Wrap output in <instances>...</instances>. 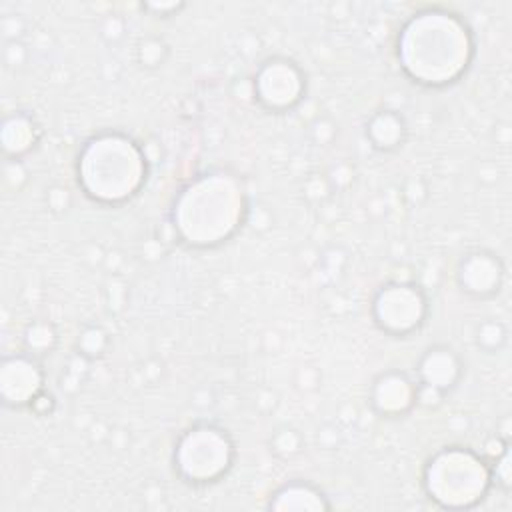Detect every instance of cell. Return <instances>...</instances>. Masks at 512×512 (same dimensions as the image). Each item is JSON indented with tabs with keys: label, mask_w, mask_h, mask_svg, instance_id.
I'll list each match as a JSON object with an SVG mask.
<instances>
[{
	"label": "cell",
	"mask_w": 512,
	"mask_h": 512,
	"mask_svg": "<svg viewBox=\"0 0 512 512\" xmlns=\"http://www.w3.org/2000/svg\"><path fill=\"white\" fill-rule=\"evenodd\" d=\"M470 58V30L448 12L416 14L398 38L400 66L420 84L444 86L454 82L468 68Z\"/></svg>",
	"instance_id": "1"
},
{
	"label": "cell",
	"mask_w": 512,
	"mask_h": 512,
	"mask_svg": "<svg viewBox=\"0 0 512 512\" xmlns=\"http://www.w3.org/2000/svg\"><path fill=\"white\" fill-rule=\"evenodd\" d=\"M244 192L236 178L214 172L190 182L174 204V226L192 246H214L234 234L244 216Z\"/></svg>",
	"instance_id": "2"
},
{
	"label": "cell",
	"mask_w": 512,
	"mask_h": 512,
	"mask_svg": "<svg viewBox=\"0 0 512 512\" xmlns=\"http://www.w3.org/2000/svg\"><path fill=\"white\" fill-rule=\"evenodd\" d=\"M146 178V160L134 140L108 132L86 142L78 156V182L84 192L106 204L134 196Z\"/></svg>",
	"instance_id": "3"
},
{
	"label": "cell",
	"mask_w": 512,
	"mask_h": 512,
	"mask_svg": "<svg viewBox=\"0 0 512 512\" xmlns=\"http://www.w3.org/2000/svg\"><path fill=\"white\" fill-rule=\"evenodd\" d=\"M490 482V466L476 452L462 446L442 448L424 468L426 494L444 508L478 504L486 496Z\"/></svg>",
	"instance_id": "4"
},
{
	"label": "cell",
	"mask_w": 512,
	"mask_h": 512,
	"mask_svg": "<svg viewBox=\"0 0 512 512\" xmlns=\"http://www.w3.org/2000/svg\"><path fill=\"white\" fill-rule=\"evenodd\" d=\"M232 458L234 446L224 430L216 426H194L178 440L174 466L184 480L206 484L226 474Z\"/></svg>",
	"instance_id": "5"
},
{
	"label": "cell",
	"mask_w": 512,
	"mask_h": 512,
	"mask_svg": "<svg viewBox=\"0 0 512 512\" xmlns=\"http://www.w3.org/2000/svg\"><path fill=\"white\" fill-rule=\"evenodd\" d=\"M372 314L382 330L394 336H404L422 324L426 316V298L416 286L394 282L380 288L372 304Z\"/></svg>",
	"instance_id": "6"
},
{
	"label": "cell",
	"mask_w": 512,
	"mask_h": 512,
	"mask_svg": "<svg viewBox=\"0 0 512 512\" xmlns=\"http://www.w3.org/2000/svg\"><path fill=\"white\" fill-rule=\"evenodd\" d=\"M256 96L270 110H286L294 106L304 90L300 70L282 58L268 60L256 74Z\"/></svg>",
	"instance_id": "7"
},
{
	"label": "cell",
	"mask_w": 512,
	"mask_h": 512,
	"mask_svg": "<svg viewBox=\"0 0 512 512\" xmlns=\"http://www.w3.org/2000/svg\"><path fill=\"white\" fill-rule=\"evenodd\" d=\"M42 392V372L40 368L24 356L8 358L0 370V394L6 404L22 406L32 404V400Z\"/></svg>",
	"instance_id": "8"
},
{
	"label": "cell",
	"mask_w": 512,
	"mask_h": 512,
	"mask_svg": "<svg viewBox=\"0 0 512 512\" xmlns=\"http://www.w3.org/2000/svg\"><path fill=\"white\" fill-rule=\"evenodd\" d=\"M460 286L474 296L494 294L502 282V264L490 252H470L458 268Z\"/></svg>",
	"instance_id": "9"
},
{
	"label": "cell",
	"mask_w": 512,
	"mask_h": 512,
	"mask_svg": "<svg viewBox=\"0 0 512 512\" xmlns=\"http://www.w3.org/2000/svg\"><path fill=\"white\" fill-rule=\"evenodd\" d=\"M418 386H414L404 374H382L372 388V404L384 416L404 414L416 402Z\"/></svg>",
	"instance_id": "10"
},
{
	"label": "cell",
	"mask_w": 512,
	"mask_h": 512,
	"mask_svg": "<svg viewBox=\"0 0 512 512\" xmlns=\"http://www.w3.org/2000/svg\"><path fill=\"white\" fill-rule=\"evenodd\" d=\"M420 384L432 388L436 392H444L452 388L460 376V360L446 346H434L426 350L418 364Z\"/></svg>",
	"instance_id": "11"
},
{
	"label": "cell",
	"mask_w": 512,
	"mask_h": 512,
	"mask_svg": "<svg viewBox=\"0 0 512 512\" xmlns=\"http://www.w3.org/2000/svg\"><path fill=\"white\" fill-rule=\"evenodd\" d=\"M330 504L326 502V496L316 490L310 484L294 482L282 486L274 498L270 500V508L274 510H296V512H308V510H326Z\"/></svg>",
	"instance_id": "12"
},
{
	"label": "cell",
	"mask_w": 512,
	"mask_h": 512,
	"mask_svg": "<svg viewBox=\"0 0 512 512\" xmlns=\"http://www.w3.org/2000/svg\"><path fill=\"white\" fill-rule=\"evenodd\" d=\"M36 124L26 114H14L4 120L2 126V146L10 156H20L28 152L36 142Z\"/></svg>",
	"instance_id": "13"
},
{
	"label": "cell",
	"mask_w": 512,
	"mask_h": 512,
	"mask_svg": "<svg viewBox=\"0 0 512 512\" xmlns=\"http://www.w3.org/2000/svg\"><path fill=\"white\" fill-rule=\"evenodd\" d=\"M368 136L376 148L390 150L398 146L404 136L402 118H398L394 112L376 114L368 124Z\"/></svg>",
	"instance_id": "14"
},
{
	"label": "cell",
	"mask_w": 512,
	"mask_h": 512,
	"mask_svg": "<svg viewBox=\"0 0 512 512\" xmlns=\"http://www.w3.org/2000/svg\"><path fill=\"white\" fill-rule=\"evenodd\" d=\"M28 344L30 348L34 350H44V348H50V342L54 340V334L50 330V326L46 324H36L34 328L28 330Z\"/></svg>",
	"instance_id": "15"
}]
</instances>
